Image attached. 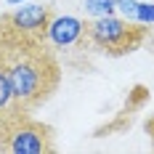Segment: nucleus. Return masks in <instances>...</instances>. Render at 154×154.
I'll return each mask as SVG.
<instances>
[{"mask_svg":"<svg viewBox=\"0 0 154 154\" xmlns=\"http://www.w3.org/2000/svg\"><path fill=\"white\" fill-rule=\"evenodd\" d=\"M5 64L14 98L21 109L43 104L59 82V66L43 51H19Z\"/></svg>","mask_w":154,"mask_h":154,"instance_id":"obj_1","label":"nucleus"},{"mask_svg":"<svg viewBox=\"0 0 154 154\" xmlns=\"http://www.w3.org/2000/svg\"><path fill=\"white\" fill-rule=\"evenodd\" d=\"M85 35L91 37L93 45H98L106 53H130L141 45L143 40V29H138L136 24H130L128 19H117V16H98L85 27Z\"/></svg>","mask_w":154,"mask_h":154,"instance_id":"obj_2","label":"nucleus"},{"mask_svg":"<svg viewBox=\"0 0 154 154\" xmlns=\"http://www.w3.org/2000/svg\"><path fill=\"white\" fill-rule=\"evenodd\" d=\"M48 128L37 122H14V128L8 130L3 149L11 154H43L51 149L48 143Z\"/></svg>","mask_w":154,"mask_h":154,"instance_id":"obj_3","label":"nucleus"},{"mask_svg":"<svg viewBox=\"0 0 154 154\" xmlns=\"http://www.w3.org/2000/svg\"><path fill=\"white\" fill-rule=\"evenodd\" d=\"M51 21V11L40 3H21V8H16L8 16V24L16 35L21 37H32V35H45V27Z\"/></svg>","mask_w":154,"mask_h":154,"instance_id":"obj_4","label":"nucleus"},{"mask_svg":"<svg viewBox=\"0 0 154 154\" xmlns=\"http://www.w3.org/2000/svg\"><path fill=\"white\" fill-rule=\"evenodd\" d=\"M82 35H85L82 19L66 16V14L64 16H51V21H48V27H45V40L53 48H59V51L77 45L82 40Z\"/></svg>","mask_w":154,"mask_h":154,"instance_id":"obj_5","label":"nucleus"},{"mask_svg":"<svg viewBox=\"0 0 154 154\" xmlns=\"http://www.w3.org/2000/svg\"><path fill=\"white\" fill-rule=\"evenodd\" d=\"M14 104H16V98H14L11 80H8V69H5V64H3V59H0V114H5Z\"/></svg>","mask_w":154,"mask_h":154,"instance_id":"obj_6","label":"nucleus"},{"mask_svg":"<svg viewBox=\"0 0 154 154\" xmlns=\"http://www.w3.org/2000/svg\"><path fill=\"white\" fill-rule=\"evenodd\" d=\"M85 5V14H91L93 19L98 16H112L117 8H114V0H82Z\"/></svg>","mask_w":154,"mask_h":154,"instance_id":"obj_7","label":"nucleus"},{"mask_svg":"<svg viewBox=\"0 0 154 154\" xmlns=\"http://www.w3.org/2000/svg\"><path fill=\"white\" fill-rule=\"evenodd\" d=\"M114 8L128 19V21H136V11H138V0H114Z\"/></svg>","mask_w":154,"mask_h":154,"instance_id":"obj_8","label":"nucleus"},{"mask_svg":"<svg viewBox=\"0 0 154 154\" xmlns=\"http://www.w3.org/2000/svg\"><path fill=\"white\" fill-rule=\"evenodd\" d=\"M136 21L138 24H154V3H138Z\"/></svg>","mask_w":154,"mask_h":154,"instance_id":"obj_9","label":"nucleus"},{"mask_svg":"<svg viewBox=\"0 0 154 154\" xmlns=\"http://www.w3.org/2000/svg\"><path fill=\"white\" fill-rule=\"evenodd\" d=\"M146 130H149V136H152V141H154V117L146 122Z\"/></svg>","mask_w":154,"mask_h":154,"instance_id":"obj_10","label":"nucleus"},{"mask_svg":"<svg viewBox=\"0 0 154 154\" xmlns=\"http://www.w3.org/2000/svg\"><path fill=\"white\" fill-rule=\"evenodd\" d=\"M21 3H27V0H8V5H21Z\"/></svg>","mask_w":154,"mask_h":154,"instance_id":"obj_11","label":"nucleus"}]
</instances>
